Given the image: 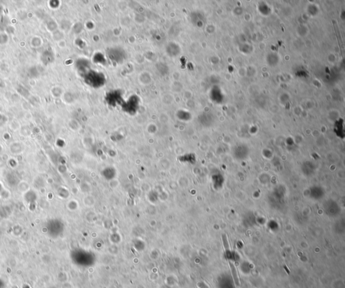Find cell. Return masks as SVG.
I'll return each instance as SVG.
<instances>
[{"mask_svg":"<svg viewBox=\"0 0 345 288\" xmlns=\"http://www.w3.org/2000/svg\"><path fill=\"white\" fill-rule=\"evenodd\" d=\"M104 78L103 76H101L99 73H96L95 71H90L86 74V81H88V83L90 85H92L93 86H97L101 85L103 82Z\"/></svg>","mask_w":345,"mask_h":288,"instance_id":"obj_1","label":"cell"},{"mask_svg":"<svg viewBox=\"0 0 345 288\" xmlns=\"http://www.w3.org/2000/svg\"><path fill=\"white\" fill-rule=\"evenodd\" d=\"M229 265H230V267H231V274H232V275L233 277V279H234V281H235V284L237 285H239V277H238L237 271H236V269L235 268L234 265H233V264L232 263H231V262L229 263Z\"/></svg>","mask_w":345,"mask_h":288,"instance_id":"obj_2","label":"cell"}]
</instances>
